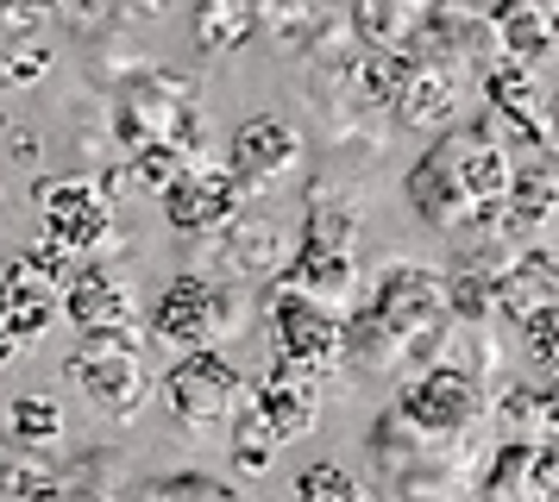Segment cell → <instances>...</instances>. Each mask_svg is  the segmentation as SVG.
<instances>
[{"label": "cell", "mask_w": 559, "mask_h": 502, "mask_svg": "<svg viewBox=\"0 0 559 502\" xmlns=\"http://www.w3.org/2000/svg\"><path fill=\"white\" fill-rule=\"evenodd\" d=\"M509 151L490 132H447L421 164L408 170V207L433 226V232H465L497 214L509 189Z\"/></svg>", "instance_id": "cell-1"}, {"label": "cell", "mask_w": 559, "mask_h": 502, "mask_svg": "<svg viewBox=\"0 0 559 502\" xmlns=\"http://www.w3.org/2000/svg\"><path fill=\"white\" fill-rule=\"evenodd\" d=\"M139 346H145V321H127V326L82 333V346L70 351V383L107 421H132L145 408V396H152V376H145Z\"/></svg>", "instance_id": "cell-2"}, {"label": "cell", "mask_w": 559, "mask_h": 502, "mask_svg": "<svg viewBox=\"0 0 559 502\" xmlns=\"http://www.w3.org/2000/svg\"><path fill=\"white\" fill-rule=\"evenodd\" d=\"M239 326V283H221L207 271H182L164 283V296L145 314V333L164 346H221V333Z\"/></svg>", "instance_id": "cell-3"}, {"label": "cell", "mask_w": 559, "mask_h": 502, "mask_svg": "<svg viewBox=\"0 0 559 502\" xmlns=\"http://www.w3.org/2000/svg\"><path fill=\"white\" fill-rule=\"evenodd\" d=\"M157 396L182 427H227V415L246 402V371L221 346H182V358L157 376Z\"/></svg>", "instance_id": "cell-4"}, {"label": "cell", "mask_w": 559, "mask_h": 502, "mask_svg": "<svg viewBox=\"0 0 559 502\" xmlns=\"http://www.w3.org/2000/svg\"><path fill=\"white\" fill-rule=\"evenodd\" d=\"M264 314H271V339H277V358L283 364H296V371H328L333 358L346 351V314L333 308V301L308 296L296 289L289 276L271 283V296H264Z\"/></svg>", "instance_id": "cell-5"}, {"label": "cell", "mask_w": 559, "mask_h": 502, "mask_svg": "<svg viewBox=\"0 0 559 502\" xmlns=\"http://www.w3.org/2000/svg\"><path fill=\"white\" fill-rule=\"evenodd\" d=\"M63 276H70V258L57 246L13 251V258L0 264V333H13L20 346H32L38 333H51Z\"/></svg>", "instance_id": "cell-6"}, {"label": "cell", "mask_w": 559, "mask_h": 502, "mask_svg": "<svg viewBox=\"0 0 559 502\" xmlns=\"http://www.w3.org/2000/svg\"><path fill=\"white\" fill-rule=\"evenodd\" d=\"M45 201V246H57L63 258H88L114 226V201L95 176H57L38 189Z\"/></svg>", "instance_id": "cell-7"}, {"label": "cell", "mask_w": 559, "mask_h": 502, "mask_svg": "<svg viewBox=\"0 0 559 502\" xmlns=\"http://www.w3.org/2000/svg\"><path fill=\"white\" fill-rule=\"evenodd\" d=\"M408 421L421 427V433H440V440H459V433H472L484 421V390L472 371H459V364H433L408 383L403 396H396Z\"/></svg>", "instance_id": "cell-8"}, {"label": "cell", "mask_w": 559, "mask_h": 502, "mask_svg": "<svg viewBox=\"0 0 559 502\" xmlns=\"http://www.w3.org/2000/svg\"><path fill=\"white\" fill-rule=\"evenodd\" d=\"M157 195H164V220L177 232H214L221 220H233L246 207V182L227 164H182Z\"/></svg>", "instance_id": "cell-9"}, {"label": "cell", "mask_w": 559, "mask_h": 502, "mask_svg": "<svg viewBox=\"0 0 559 502\" xmlns=\"http://www.w3.org/2000/svg\"><path fill=\"white\" fill-rule=\"evenodd\" d=\"M227 170L246 182V189H277L302 170V132L283 120V113H252L239 120L227 145Z\"/></svg>", "instance_id": "cell-10"}, {"label": "cell", "mask_w": 559, "mask_h": 502, "mask_svg": "<svg viewBox=\"0 0 559 502\" xmlns=\"http://www.w3.org/2000/svg\"><path fill=\"white\" fill-rule=\"evenodd\" d=\"M57 308L76 321V333L145 321V308L132 301V283L120 271H107V264H82L76 276H63V296H57Z\"/></svg>", "instance_id": "cell-11"}, {"label": "cell", "mask_w": 559, "mask_h": 502, "mask_svg": "<svg viewBox=\"0 0 559 502\" xmlns=\"http://www.w3.org/2000/svg\"><path fill=\"white\" fill-rule=\"evenodd\" d=\"M252 408L271 421V433H277L283 446L289 440H302L308 427L321 421V390H314V376L296 371V364H271V371L258 376V390H252Z\"/></svg>", "instance_id": "cell-12"}, {"label": "cell", "mask_w": 559, "mask_h": 502, "mask_svg": "<svg viewBox=\"0 0 559 502\" xmlns=\"http://www.w3.org/2000/svg\"><path fill=\"white\" fill-rule=\"evenodd\" d=\"M252 0H195V50L202 57H227L252 38Z\"/></svg>", "instance_id": "cell-13"}, {"label": "cell", "mask_w": 559, "mask_h": 502, "mask_svg": "<svg viewBox=\"0 0 559 502\" xmlns=\"http://www.w3.org/2000/svg\"><path fill=\"white\" fill-rule=\"evenodd\" d=\"M497 32H503L509 50H522V57H547L559 45V7L554 0H503V13H497Z\"/></svg>", "instance_id": "cell-14"}, {"label": "cell", "mask_w": 559, "mask_h": 502, "mask_svg": "<svg viewBox=\"0 0 559 502\" xmlns=\"http://www.w3.org/2000/svg\"><path fill=\"white\" fill-rule=\"evenodd\" d=\"M302 239L308 246L353 251L358 246V201L346 195V189H314V195H308V214H302Z\"/></svg>", "instance_id": "cell-15"}, {"label": "cell", "mask_w": 559, "mask_h": 502, "mask_svg": "<svg viewBox=\"0 0 559 502\" xmlns=\"http://www.w3.org/2000/svg\"><path fill=\"white\" fill-rule=\"evenodd\" d=\"M7 433H13V446H32V452L57 446V440H63V402L45 396V390L13 396V408H7Z\"/></svg>", "instance_id": "cell-16"}, {"label": "cell", "mask_w": 559, "mask_h": 502, "mask_svg": "<svg viewBox=\"0 0 559 502\" xmlns=\"http://www.w3.org/2000/svg\"><path fill=\"white\" fill-rule=\"evenodd\" d=\"M227 440H233V465H239V471H271V458H277V433H271V421H264V415H258L252 402H239V408H233L227 415Z\"/></svg>", "instance_id": "cell-17"}, {"label": "cell", "mask_w": 559, "mask_h": 502, "mask_svg": "<svg viewBox=\"0 0 559 502\" xmlns=\"http://www.w3.org/2000/svg\"><path fill=\"white\" fill-rule=\"evenodd\" d=\"M403 120L408 125H440V120H453V107H459V88H453V75L447 70H421V75H408L403 82Z\"/></svg>", "instance_id": "cell-18"}, {"label": "cell", "mask_w": 559, "mask_h": 502, "mask_svg": "<svg viewBox=\"0 0 559 502\" xmlns=\"http://www.w3.org/2000/svg\"><path fill=\"white\" fill-rule=\"evenodd\" d=\"M509 490H528V497H540V477H534V446H528V440H509V446H497V465H490V477H484V497H509Z\"/></svg>", "instance_id": "cell-19"}, {"label": "cell", "mask_w": 559, "mask_h": 502, "mask_svg": "<svg viewBox=\"0 0 559 502\" xmlns=\"http://www.w3.org/2000/svg\"><path fill=\"white\" fill-rule=\"evenodd\" d=\"M296 497H340V502H358L365 497V483H358L353 471H346V465H333V458H321V465H308L302 477H296Z\"/></svg>", "instance_id": "cell-20"}, {"label": "cell", "mask_w": 559, "mask_h": 502, "mask_svg": "<svg viewBox=\"0 0 559 502\" xmlns=\"http://www.w3.org/2000/svg\"><path fill=\"white\" fill-rule=\"evenodd\" d=\"M51 70V50H38L32 38H0V88H26V82H38V75Z\"/></svg>", "instance_id": "cell-21"}, {"label": "cell", "mask_w": 559, "mask_h": 502, "mask_svg": "<svg viewBox=\"0 0 559 502\" xmlns=\"http://www.w3.org/2000/svg\"><path fill=\"white\" fill-rule=\"evenodd\" d=\"M145 497H233V483L227 477H214V471H170V477H152L145 483Z\"/></svg>", "instance_id": "cell-22"}, {"label": "cell", "mask_w": 559, "mask_h": 502, "mask_svg": "<svg viewBox=\"0 0 559 502\" xmlns=\"http://www.w3.org/2000/svg\"><path fill=\"white\" fill-rule=\"evenodd\" d=\"M528 346L540 364H554L559 371V301H547L540 314H528Z\"/></svg>", "instance_id": "cell-23"}, {"label": "cell", "mask_w": 559, "mask_h": 502, "mask_svg": "<svg viewBox=\"0 0 559 502\" xmlns=\"http://www.w3.org/2000/svg\"><path fill=\"white\" fill-rule=\"evenodd\" d=\"M534 477H540V497H559V440L534 446Z\"/></svg>", "instance_id": "cell-24"}, {"label": "cell", "mask_w": 559, "mask_h": 502, "mask_svg": "<svg viewBox=\"0 0 559 502\" xmlns=\"http://www.w3.org/2000/svg\"><path fill=\"white\" fill-rule=\"evenodd\" d=\"M540 151L559 157V95H547V120H540Z\"/></svg>", "instance_id": "cell-25"}, {"label": "cell", "mask_w": 559, "mask_h": 502, "mask_svg": "<svg viewBox=\"0 0 559 502\" xmlns=\"http://www.w3.org/2000/svg\"><path fill=\"white\" fill-rule=\"evenodd\" d=\"M170 7H177V0H127V13H132V20H164Z\"/></svg>", "instance_id": "cell-26"}, {"label": "cell", "mask_w": 559, "mask_h": 502, "mask_svg": "<svg viewBox=\"0 0 559 502\" xmlns=\"http://www.w3.org/2000/svg\"><path fill=\"white\" fill-rule=\"evenodd\" d=\"M13 358H20V339H13V333H0V371H7Z\"/></svg>", "instance_id": "cell-27"}, {"label": "cell", "mask_w": 559, "mask_h": 502, "mask_svg": "<svg viewBox=\"0 0 559 502\" xmlns=\"http://www.w3.org/2000/svg\"><path fill=\"white\" fill-rule=\"evenodd\" d=\"M547 421H559V396H554V402H547Z\"/></svg>", "instance_id": "cell-28"}]
</instances>
